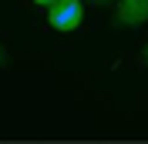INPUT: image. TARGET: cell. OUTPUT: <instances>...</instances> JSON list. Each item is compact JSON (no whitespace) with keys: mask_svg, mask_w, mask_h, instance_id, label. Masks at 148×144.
Listing matches in <instances>:
<instances>
[{"mask_svg":"<svg viewBox=\"0 0 148 144\" xmlns=\"http://www.w3.org/2000/svg\"><path fill=\"white\" fill-rule=\"evenodd\" d=\"M84 3H91V7H101V3H111V0H84Z\"/></svg>","mask_w":148,"mask_h":144,"instance_id":"4","label":"cell"},{"mask_svg":"<svg viewBox=\"0 0 148 144\" xmlns=\"http://www.w3.org/2000/svg\"><path fill=\"white\" fill-rule=\"evenodd\" d=\"M141 57H145V64H148V47H145V54H141Z\"/></svg>","mask_w":148,"mask_h":144,"instance_id":"6","label":"cell"},{"mask_svg":"<svg viewBox=\"0 0 148 144\" xmlns=\"http://www.w3.org/2000/svg\"><path fill=\"white\" fill-rule=\"evenodd\" d=\"M37 7H51V3H57V0H34Z\"/></svg>","mask_w":148,"mask_h":144,"instance_id":"3","label":"cell"},{"mask_svg":"<svg viewBox=\"0 0 148 144\" xmlns=\"http://www.w3.org/2000/svg\"><path fill=\"white\" fill-rule=\"evenodd\" d=\"M81 20H84V0H57V3L47 7V24L61 34L77 30Z\"/></svg>","mask_w":148,"mask_h":144,"instance_id":"1","label":"cell"},{"mask_svg":"<svg viewBox=\"0 0 148 144\" xmlns=\"http://www.w3.org/2000/svg\"><path fill=\"white\" fill-rule=\"evenodd\" d=\"M7 64V50H3V44H0V67Z\"/></svg>","mask_w":148,"mask_h":144,"instance_id":"5","label":"cell"},{"mask_svg":"<svg viewBox=\"0 0 148 144\" xmlns=\"http://www.w3.org/2000/svg\"><path fill=\"white\" fill-rule=\"evenodd\" d=\"M114 27H141L148 24V0H118V7L111 14Z\"/></svg>","mask_w":148,"mask_h":144,"instance_id":"2","label":"cell"}]
</instances>
